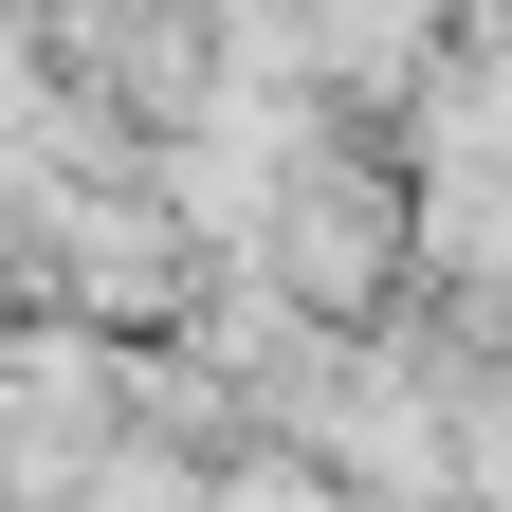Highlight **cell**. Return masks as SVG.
I'll return each instance as SVG.
<instances>
[{
    "mask_svg": "<svg viewBox=\"0 0 512 512\" xmlns=\"http://www.w3.org/2000/svg\"><path fill=\"white\" fill-rule=\"evenodd\" d=\"M220 512H348L330 476H220Z\"/></svg>",
    "mask_w": 512,
    "mask_h": 512,
    "instance_id": "1",
    "label": "cell"
}]
</instances>
